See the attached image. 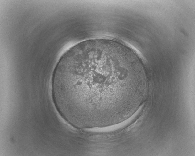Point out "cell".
Listing matches in <instances>:
<instances>
[{
    "label": "cell",
    "mask_w": 195,
    "mask_h": 156,
    "mask_svg": "<svg viewBox=\"0 0 195 156\" xmlns=\"http://www.w3.org/2000/svg\"><path fill=\"white\" fill-rule=\"evenodd\" d=\"M124 56L112 43L98 39L79 43L61 57L52 75V95L73 124L100 126L113 121L117 86L127 72Z\"/></svg>",
    "instance_id": "cell-1"
}]
</instances>
